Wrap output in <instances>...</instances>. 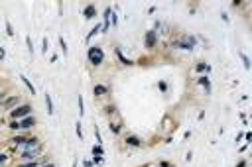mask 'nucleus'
<instances>
[{
	"label": "nucleus",
	"mask_w": 252,
	"mask_h": 167,
	"mask_svg": "<svg viewBox=\"0 0 252 167\" xmlns=\"http://www.w3.org/2000/svg\"><path fill=\"white\" fill-rule=\"evenodd\" d=\"M2 57H4V49L0 47V59H2Z\"/></svg>",
	"instance_id": "33"
},
{
	"label": "nucleus",
	"mask_w": 252,
	"mask_h": 167,
	"mask_svg": "<svg viewBox=\"0 0 252 167\" xmlns=\"http://www.w3.org/2000/svg\"><path fill=\"white\" fill-rule=\"evenodd\" d=\"M83 14H85V18H87V20H91V18H95V16H97V8L91 4V6H87V8H85V12H83Z\"/></svg>",
	"instance_id": "5"
},
{
	"label": "nucleus",
	"mask_w": 252,
	"mask_h": 167,
	"mask_svg": "<svg viewBox=\"0 0 252 167\" xmlns=\"http://www.w3.org/2000/svg\"><path fill=\"white\" fill-rule=\"evenodd\" d=\"M14 102H16V98H8V102H6L4 106H6V108H10V106H12V104H14Z\"/></svg>",
	"instance_id": "27"
},
{
	"label": "nucleus",
	"mask_w": 252,
	"mask_h": 167,
	"mask_svg": "<svg viewBox=\"0 0 252 167\" xmlns=\"http://www.w3.org/2000/svg\"><path fill=\"white\" fill-rule=\"evenodd\" d=\"M110 18H112V26H116V24H118V18H116V14H114V10L110 12Z\"/></svg>",
	"instance_id": "23"
},
{
	"label": "nucleus",
	"mask_w": 252,
	"mask_h": 167,
	"mask_svg": "<svg viewBox=\"0 0 252 167\" xmlns=\"http://www.w3.org/2000/svg\"><path fill=\"white\" fill-rule=\"evenodd\" d=\"M6 33H8V35H14V30H12L10 24H6Z\"/></svg>",
	"instance_id": "24"
},
{
	"label": "nucleus",
	"mask_w": 252,
	"mask_h": 167,
	"mask_svg": "<svg viewBox=\"0 0 252 167\" xmlns=\"http://www.w3.org/2000/svg\"><path fill=\"white\" fill-rule=\"evenodd\" d=\"M99 32H100V28H99V26H95V28H93V30L89 32V35H87V41H91V39H93V37H95V35H97Z\"/></svg>",
	"instance_id": "13"
},
{
	"label": "nucleus",
	"mask_w": 252,
	"mask_h": 167,
	"mask_svg": "<svg viewBox=\"0 0 252 167\" xmlns=\"http://www.w3.org/2000/svg\"><path fill=\"white\" fill-rule=\"evenodd\" d=\"M20 79H22V83H24V85H26V87H28V90H30V92H32V94H36V89H33V85H32V83H30V81H28V79L24 77V75H20Z\"/></svg>",
	"instance_id": "10"
},
{
	"label": "nucleus",
	"mask_w": 252,
	"mask_h": 167,
	"mask_svg": "<svg viewBox=\"0 0 252 167\" xmlns=\"http://www.w3.org/2000/svg\"><path fill=\"white\" fill-rule=\"evenodd\" d=\"M242 63H244V69H250V61H248V57H246V55H244V53H242Z\"/></svg>",
	"instance_id": "21"
},
{
	"label": "nucleus",
	"mask_w": 252,
	"mask_h": 167,
	"mask_svg": "<svg viewBox=\"0 0 252 167\" xmlns=\"http://www.w3.org/2000/svg\"><path fill=\"white\" fill-rule=\"evenodd\" d=\"M10 128H14V130H18V128H20V122H10Z\"/></svg>",
	"instance_id": "28"
},
{
	"label": "nucleus",
	"mask_w": 252,
	"mask_h": 167,
	"mask_svg": "<svg viewBox=\"0 0 252 167\" xmlns=\"http://www.w3.org/2000/svg\"><path fill=\"white\" fill-rule=\"evenodd\" d=\"M126 144H128V145H140L142 142H140L136 136H126Z\"/></svg>",
	"instance_id": "9"
},
{
	"label": "nucleus",
	"mask_w": 252,
	"mask_h": 167,
	"mask_svg": "<svg viewBox=\"0 0 252 167\" xmlns=\"http://www.w3.org/2000/svg\"><path fill=\"white\" fill-rule=\"evenodd\" d=\"M59 45H61V49H63V55H67V43L63 37H59Z\"/></svg>",
	"instance_id": "18"
},
{
	"label": "nucleus",
	"mask_w": 252,
	"mask_h": 167,
	"mask_svg": "<svg viewBox=\"0 0 252 167\" xmlns=\"http://www.w3.org/2000/svg\"><path fill=\"white\" fill-rule=\"evenodd\" d=\"M32 112V104H22V106H18L16 110H12V116H14V120H18V118H26L28 114Z\"/></svg>",
	"instance_id": "2"
},
{
	"label": "nucleus",
	"mask_w": 252,
	"mask_h": 167,
	"mask_svg": "<svg viewBox=\"0 0 252 167\" xmlns=\"http://www.w3.org/2000/svg\"><path fill=\"white\" fill-rule=\"evenodd\" d=\"M26 45H28V49H30V53H33V41H32V37H30V35L26 37Z\"/></svg>",
	"instance_id": "16"
},
{
	"label": "nucleus",
	"mask_w": 252,
	"mask_h": 167,
	"mask_svg": "<svg viewBox=\"0 0 252 167\" xmlns=\"http://www.w3.org/2000/svg\"><path fill=\"white\" fill-rule=\"evenodd\" d=\"M199 85H201V87H205V89H211V83H209V79L207 77H199Z\"/></svg>",
	"instance_id": "14"
},
{
	"label": "nucleus",
	"mask_w": 252,
	"mask_h": 167,
	"mask_svg": "<svg viewBox=\"0 0 252 167\" xmlns=\"http://www.w3.org/2000/svg\"><path fill=\"white\" fill-rule=\"evenodd\" d=\"M104 92H109V89H107L104 85H95V89H93V96H100V94H104Z\"/></svg>",
	"instance_id": "6"
},
{
	"label": "nucleus",
	"mask_w": 252,
	"mask_h": 167,
	"mask_svg": "<svg viewBox=\"0 0 252 167\" xmlns=\"http://www.w3.org/2000/svg\"><path fill=\"white\" fill-rule=\"evenodd\" d=\"M47 47H49V43H47V37H45V39H44V53L47 51Z\"/></svg>",
	"instance_id": "29"
},
{
	"label": "nucleus",
	"mask_w": 252,
	"mask_h": 167,
	"mask_svg": "<svg viewBox=\"0 0 252 167\" xmlns=\"http://www.w3.org/2000/svg\"><path fill=\"white\" fill-rule=\"evenodd\" d=\"M77 138L83 140V128H81V122H77Z\"/></svg>",
	"instance_id": "20"
},
{
	"label": "nucleus",
	"mask_w": 252,
	"mask_h": 167,
	"mask_svg": "<svg viewBox=\"0 0 252 167\" xmlns=\"http://www.w3.org/2000/svg\"><path fill=\"white\" fill-rule=\"evenodd\" d=\"M0 100H2V92H0Z\"/></svg>",
	"instance_id": "36"
},
{
	"label": "nucleus",
	"mask_w": 252,
	"mask_h": 167,
	"mask_svg": "<svg viewBox=\"0 0 252 167\" xmlns=\"http://www.w3.org/2000/svg\"><path fill=\"white\" fill-rule=\"evenodd\" d=\"M36 153H38L36 149H30V147H28V149L22 153V157H24V159H32V157H36Z\"/></svg>",
	"instance_id": "11"
},
{
	"label": "nucleus",
	"mask_w": 252,
	"mask_h": 167,
	"mask_svg": "<svg viewBox=\"0 0 252 167\" xmlns=\"http://www.w3.org/2000/svg\"><path fill=\"white\" fill-rule=\"evenodd\" d=\"M18 167H38V163L32 161V163H24V165H18Z\"/></svg>",
	"instance_id": "26"
},
{
	"label": "nucleus",
	"mask_w": 252,
	"mask_h": 167,
	"mask_svg": "<svg viewBox=\"0 0 252 167\" xmlns=\"http://www.w3.org/2000/svg\"><path fill=\"white\" fill-rule=\"evenodd\" d=\"M95 163L100 165V163H102V155H93V165H95Z\"/></svg>",
	"instance_id": "22"
},
{
	"label": "nucleus",
	"mask_w": 252,
	"mask_h": 167,
	"mask_svg": "<svg viewBox=\"0 0 252 167\" xmlns=\"http://www.w3.org/2000/svg\"><path fill=\"white\" fill-rule=\"evenodd\" d=\"M146 45H148V47L156 45V30H152V32L146 33Z\"/></svg>",
	"instance_id": "4"
},
{
	"label": "nucleus",
	"mask_w": 252,
	"mask_h": 167,
	"mask_svg": "<svg viewBox=\"0 0 252 167\" xmlns=\"http://www.w3.org/2000/svg\"><path fill=\"white\" fill-rule=\"evenodd\" d=\"M197 71H199V73H201V71H211V67L205 65V63H199V65H197Z\"/></svg>",
	"instance_id": "19"
},
{
	"label": "nucleus",
	"mask_w": 252,
	"mask_h": 167,
	"mask_svg": "<svg viewBox=\"0 0 252 167\" xmlns=\"http://www.w3.org/2000/svg\"><path fill=\"white\" fill-rule=\"evenodd\" d=\"M102 57H104V53H102L100 47H97V45H95V47H89V61L95 67L102 63Z\"/></svg>",
	"instance_id": "1"
},
{
	"label": "nucleus",
	"mask_w": 252,
	"mask_h": 167,
	"mask_svg": "<svg viewBox=\"0 0 252 167\" xmlns=\"http://www.w3.org/2000/svg\"><path fill=\"white\" fill-rule=\"evenodd\" d=\"M162 167H169V165H167V163H165V161H162Z\"/></svg>",
	"instance_id": "34"
},
{
	"label": "nucleus",
	"mask_w": 252,
	"mask_h": 167,
	"mask_svg": "<svg viewBox=\"0 0 252 167\" xmlns=\"http://www.w3.org/2000/svg\"><path fill=\"white\" fill-rule=\"evenodd\" d=\"M102 145H93V155H102Z\"/></svg>",
	"instance_id": "15"
},
{
	"label": "nucleus",
	"mask_w": 252,
	"mask_h": 167,
	"mask_svg": "<svg viewBox=\"0 0 252 167\" xmlns=\"http://www.w3.org/2000/svg\"><path fill=\"white\" fill-rule=\"evenodd\" d=\"M33 124H36V120H33V116H26L22 122H20V128H32Z\"/></svg>",
	"instance_id": "7"
},
{
	"label": "nucleus",
	"mask_w": 252,
	"mask_h": 167,
	"mask_svg": "<svg viewBox=\"0 0 252 167\" xmlns=\"http://www.w3.org/2000/svg\"><path fill=\"white\" fill-rule=\"evenodd\" d=\"M79 114H81V116L85 114V106H83V96H81V94H79Z\"/></svg>",
	"instance_id": "17"
},
{
	"label": "nucleus",
	"mask_w": 252,
	"mask_h": 167,
	"mask_svg": "<svg viewBox=\"0 0 252 167\" xmlns=\"http://www.w3.org/2000/svg\"><path fill=\"white\" fill-rule=\"evenodd\" d=\"M160 90H162V92H165V90H167V85H165L164 81H160Z\"/></svg>",
	"instance_id": "25"
},
{
	"label": "nucleus",
	"mask_w": 252,
	"mask_h": 167,
	"mask_svg": "<svg viewBox=\"0 0 252 167\" xmlns=\"http://www.w3.org/2000/svg\"><path fill=\"white\" fill-rule=\"evenodd\" d=\"M193 37H189V39H179V41H173V45L176 47H181V49H191L193 47Z\"/></svg>",
	"instance_id": "3"
},
{
	"label": "nucleus",
	"mask_w": 252,
	"mask_h": 167,
	"mask_svg": "<svg viewBox=\"0 0 252 167\" xmlns=\"http://www.w3.org/2000/svg\"><path fill=\"white\" fill-rule=\"evenodd\" d=\"M45 104H47V114H53V104H51V96L45 92Z\"/></svg>",
	"instance_id": "12"
},
{
	"label": "nucleus",
	"mask_w": 252,
	"mask_h": 167,
	"mask_svg": "<svg viewBox=\"0 0 252 167\" xmlns=\"http://www.w3.org/2000/svg\"><path fill=\"white\" fill-rule=\"evenodd\" d=\"M236 167H246V161H240V163H238Z\"/></svg>",
	"instance_id": "32"
},
{
	"label": "nucleus",
	"mask_w": 252,
	"mask_h": 167,
	"mask_svg": "<svg viewBox=\"0 0 252 167\" xmlns=\"http://www.w3.org/2000/svg\"><path fill=\"white\" fill-rule=\"evenodd\" d=\"M114 53L118 55V59H120V63H126V65H132V61H130V59H126V57L122 55V51H120V49H118V47L114 49Z\"/></svg>",
	"instance_id": "8"
},
{
	"label": "nucleus",
	"mask_w": 252,
	"mask_h": 167,
	"mask_svg": "<svg viewBox=\"0 0 252 167\" xmlns=\"http://www.w3.org/2000/svg\"><path fill=\"white\" fill-rule=\"evenodd\" d=\"M47 167H53V165H47Z\"/></svg>",
	"instance_id": "37"
},
{
	"label": "nucleus",
	"mask_w": 252,
	"mask_h": 167,
	"mask_svg": "<svg viewBox=\"0 0 252 167\" xmlns=\"http://www.w3.org/2000/svg\"><path fill=\"white\" fill-rule=\"evenodd\" d=\"M73 167H77V161H73Z\"/></svg>",
	"instance_id": "35"
},
{
	"label": "nucleus",
	"mask_w": 252,
	"mask_h": 167,
	"mask_svg": "<svg viewBox=\"0 0 252 167\" xmlns=\"http://www.w3.org/2000/svg\"><path fill=\"white\" fill-rule=\"evenodd\" d=\"M4 161H6V155H4V153H0V165H2Z\"/></svg>",
	"instance_id": "30"
},
{
	"label": "nucleus",
	"mask_w": 252,
	"mask_h": 167,
	"mask_svg": "<svg viewBox=\"0 0 252 167\" xmlns=\"http://www.w3.org/2000/svg\"><path fill=\"white\" fill-rule=\"evenodd\" d=\"M85 167H93V161H85Z\"/></svg>",
	"instance_id": "31"
}]
</instances>
